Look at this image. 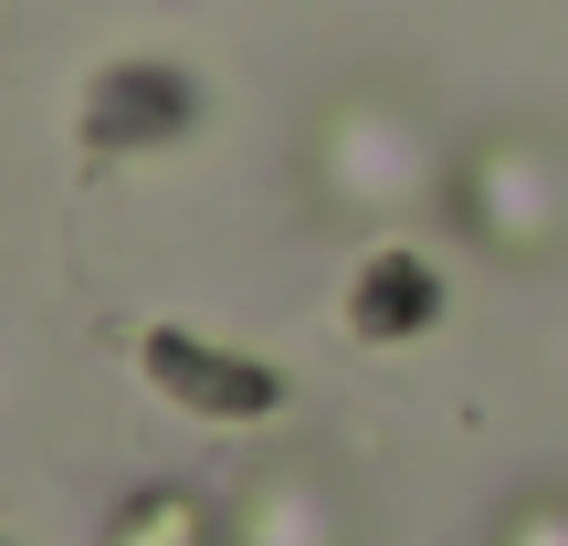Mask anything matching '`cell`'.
<instances>
[{
    "mask_svg": "<svg viewBox=\"0 0 568 546\" xmlns=\"http://www.w3.org/2000/svg\"><path fill=\"white\" fill-rule=\"evenodd\" d=\"M105 546H211V505L180 494V484H159V494H138V505L105 526Z\"/></svg>",
    "mask_w": 568,
    "mask_h": 546,
    "instance_id": "5",
    "label": "cell"
},
{
    "mask_svg": "<svg viewBox=\"0 0 568 546\" xmlns=\"http://www.w3.org/2000/svg\"><path fill=\"white\" fill-rule=\"evenodd\" d=\"M201 116H211L201 74H190V63H159V53L105 63V74L84 84V137H95L105 158H116V147H169V137H190Z\"/></svg>",
    "mask_w": 568,
    "mask_h": 546,
    "instance_id": "3",
    "label": "cell"
},
{
    "mask_svg": "<svg viewBox=\"0 0 568 546\" xmlns=\"http://www.w3.org/2000/svg\"><path fill=\"white\" fill-rule=\"evenodd\" d=\"M443 274H432V253H410V243H379V253H358V274H347V337L358 347H410V337H432L443 326Z\"/></svg>",
    "mask_w": 568,
    "mask_h": 546,
    "instance_id": "4",
    "label": "cell"
},
{
    "mask_svg": "<svg viewBox=\"0 0 568 546\" xmlns=\"http://www.w3.org/2000/svg\"><path fill=\"white\" fill-rule=\"evenodd\" d=\"M506 546H568V515H558V505H548V515H516Z\"/></svg>",
    "mask_w": 568,
    "mask_h": 546,
    "instance_id": "6",
    "label": "cell"
},
{
    "mask_svg": "<svg viewBox=\"0 0 568 546\" xmlns=\"http://www.w3.org/2000/svg\"><path fill=\"white\" fill-rule=\"evenodd\" d=\"M453 210H464V231L474 243H495L506 264H527V253H548L558 243V158L548 147H527V137H485L464 158V179H453Z\"/></svg>",
    "mask_w": 568,
    "mask_h": 546,
    "instance_id": "2",
    "label": "cell"
},
{
    "mask_svg": "<svg viewBox=\"0 0 568 546\" xmlns=\"http://www.w3.org/2000/svg\"><path fill=\"white\" fill-rule=\"evenodd\" d=\"M138 368H148V389H159V400H180L190 421H211V431L274 421V410L295 400L274 358L222 347V337H201V326H138Z\"/></svg>",
    "mask_w": 568,
    "mask_h": 546,
    "instance_id": "1",
    "label": "cell"
}]
</instances>
